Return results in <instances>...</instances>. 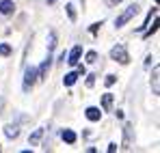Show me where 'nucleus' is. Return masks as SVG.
<instances>
[{
	"label": "nucleus",
	"instance_id": "f257e3e1",
	"mask_svg": "<svg viewBox=\"0 0 160 153\" xmlns=\"http://www.w3.org/2000/svg\"><path fill=\"white\" fill-rule=\"evenodd\" d=\"M110 58L117 60V63H121V65H128V63H130V54L126 50V45H121V43H117V45L110 50Z\"/></svg>",
	"mask_w": 160,
	"mask_h": 153
},
{
	"label": "nucleus",
	"instance_id": "f03ea898",
	"mask_svg": "<svg viewBox=\"0 0 160 153\" xmlns=\"http://www.w3.org/2000/svg\"><path fill=\"white\" fill-rule=\"evenodd\" d=\"M136 13H138V4H130V7H128V9H126V11H123V13H121V15L115 20V26H117V28L126 26V24H128V22L134 17V15H136Z\"/></svg>",
	"mask_w": 160,
	"mask_h": 153
},
{
	"label": "nucleus",
	"instance_id": "7ed1b4c3",
	"mask_svg": "<svg viewBox=\"0 0 160 153\" xmlns=\"http://www.w3.org/2000/svg\"><path fill=\"white\" fill-rule=\"evenodd\" d=\"M35 82H37V69L35 67H26V74H24V91H30Z\"/></svg>",
	"mask_w": 160,
	"mask_h": 153
},
{
	"label": "nucleus",
	"instance_id": "20e7f679",
	"mask_svg": "<svg viewBox=\"0 0 160 153\" xmlns=\"http://www.w3.org/2000/svg\"><path fill=\"white\" fill-rule=\"evenodd\" d=\"M50 65H52V54H48V58L43 60V65H41V67L37 69V80H46V78H48Z\"/></svg>",
	"mask_w": 160,
	"mask_h": 153
},
{
	"label": "nucleus",
	"instance_id": "39448f33",
	"mask_svg": "<svg viewBox=\"0 0 160 153\" xmlns=\"http://www.w3.org/2000/svg\"><path fill=\"white\" fill-rule=\"evenodd\" d=\"M80 56H82V45H74L72 52L67 54V63H69V65H78Z\"/></svg>",
	"mask_w": 160,
	"mask_h": 153
},
{
	"label": "nucleus",
	"instance_id": "423d86ee",
	"mask_svg": "<svg viewBox=\"0 0 160 153\" xmlns=\"http://www.w3.org/2000/svg\"><path fill=\"white\" fill-rule=\"evenodd\" d=\"M152 91H154V95L160 93V67H154V71H152Z\"/></svg>",
	"mask_w": 160,
	"mask_h": 153
},
{
	"label": "nucleus",
	"instance_id": "0eeeda50",
	"mask_svg": "<svg viewBox=\"0 0 160 153\" xmlns=\"http://www.w3.org/2000/svg\"><path fill=\"white\" fill-rule=\"evenodd\" d=\"M13 11H15L13 0H2V2H0V13H2V15H11Z\"/></svg>",
	"mask_w": 160,
	"mask_h": 153
},
{
	"label": "nucleus",
	"instance_id": "6e6552de",
	"mask_svg": "<svg viewBox=\"0 0 160 153\" xmlns=\"http://www.w3.org/2000/svg\"><path fill=\"white\" fill-rule=\"evenodd\" d=\"M112 102H115V95H112V93H104V95H102V110L108 112V110L112 108Z\"/></svg>",
	"mask_w": 160,
	"mask_h": 153
},
{
	"label": "nucleus",
	"instance_id": "1a4fd4ad",
	"mask_svg": "<svg viewBox=\"0 0 160 153\" xmlns=\"http://www.w3.org/2000/svg\"><path fill=\"white\" fill-rule=\"evenodd\" d=\"M41 136H43V127L35 129V131L30 134V138H28V145H30V147H37V145H39V140H41Z\"/></svg>",
	"mask_w": 160,
	"mask_h": 153
},
{
	"label": "nucleus",
	"instance_id": "9d476101",
	"mask_svg": "<svg viewBox=\"0 0 160 153\" xmlns=\"http://www.w3.org/2000/svg\"><path fill=\"white\" fill-rule=\"evenodd\" d=\"M87 119L89 121H100V117H102V112H100V108H95V106H91V108H87Z\"/></svg>",
	"mask_w": 160,
	"mask_h": 153
},
{
	"label": "nucleus",
	"instance_id": "9b49d317",
	"mask_svg": "<svg viewBox=\"0 0 160 153\" xmlns=\"http://www.w3.org/2000/svg\"><path fill=\"white\" fill-rule=\"evenodd\" d=\"M4 136H7V138H11V140H13V138H18V136H20V125H11V123H9V125L4 127Z\"/></svg>",
	"mask_w": 160,
	"mask_h": 153
},
{
	"label": "nucleus",
	"instance_id": "f8f14e48",
	"mask_svg": "<svg viewBox=\"0 0 160 153\" xmlns=\"http://www.w3.org/2000/svg\"><path fill=\"white\" fill-rule=\"evenodd\" d=\"M130 142H132V125L128 123V125L123 127V147L130 149Z\"/></svg>",
	"mask_w": 160,
	"mask_h": 153
},
{
	"label": "nucleus",
	"instance_id": "ddd939ff",
	"mask_svg": "<svg viewBox=\"0 0 160 153\" xmlns=\"http://www.w3.org/2000/svg\"><path fill=\"white\" fill-rule=\"evenodd\" d=\"M76 80H78V71H72V74H67V76L63 78V84H65V86H74Z\"/></svg>",
	"mask_w": 160,
	"mask_h": 153
},
{
	"label": "nucleus",
	"instance_id": "4468645a",
	"mask_svg": "<svg viewBox=\"0 0 160 153\" xmlns=\"http://www.w3.org/2000/svg\"><path fill=\"white\" fill-rule=\"evenodd\" d=\"M61 136H63V140H65L67 145H74V142H76V131H72V129H65Z\"/></svg>",
	"mask_w": 160,
	"mask_h": 153
},
{
	"label": "nucleus",
	"instance_id": "2eb2a0df",
	"mask_svg": "<svg viewBox=\"0 0 160 153\" xmlns=\"http://www.w3.org/2000/svg\"><path fill=\"white\" fill-rule=\"evenodd\" d=\"M54 48H56V35L50 32V35H48V54H52Z\"/></svg>",
	"mask_w": 160,
	"mask_h": 153
},
{
	"label": "nucleus",
	"instance_id": "dca6fc26",
	"mask_svg": "<svg viewBox=\"0 0 160 153\" xmlns=\"http://www.w3.org/2000/svg\"><path fill=\"white\" fill-rule=\"evenodd\" d=\"M65 9H67V15H69V20H72V22H74V20H76V7H74V4H72V2H69V4H67V7H65Z\"/></svg>",
	"mask_w": 160,
	"mask_h": 153
},
{
	"label": "nucleus",
	"instance_id": "f3484780",
	"mask_svg": "<svg viewBox=\"0 0 160 153\" xmlns=\"http://www.w3.org/2000/svg\"><path fill=\"white\" fill-rule=\"evenodd\" d=\"M95 60H98V52H87V63H91V65H93Z\"/></svg>",
	"mask_w": 160,
	"mask_h": 153
},
{
	"label": "nucleus",
	"instance_id": "a211bd4d",
	"mask_svg": "<svg viewBox=\"0 0 160 153\" xmlns=\"http://www.w3.org/2000/svg\"><path fill=\"white\" fill-rule=\"evenodd\" d=\"M0 54H2V56H9V54H11V45L2 43V45H0Z\"/></svg>",
	"mask_w": 160,
	"mask_h": 153
},
{
	"label": "nucleus",
	"instance_id": "6ab92c4d",
	"mask_svg": "<svg viewBox=\"0 0 160 153\" xmlns=\"http://www.w3.org/2000/svg\"><path fill=\"white\" fill-rule=\"evenodd\" d=\"M156 30H158V22H154V26H152V30H147V32H145V39H147V37H152V35H154Z\"/></svg>",
	"mask_w": 160,
	"mask_h": 153
},
{
	"label": "nucleus",
	"instance_id": "aec40b11",
	"mask_svg": "<svg viewBox=\"0 0 160 153\" xmlns=\"http://www.w3.org/2000/svg\"><path fill=\"white\" fill-rule=\"evenodd\" d=\"M104 82H106V86H112V84L117 82V78H115V76H106V80H104Z\"/></svg>",
	"mask_w": 160,
	"mask_h": 153
},
{
	"label": "nucleus",
	"instance_id": "412c9836",
	"mask_svg": "<svg viewBox=\"0 0 160 153\" xmlns=\"http://www.w3.org/2000/svg\"><path fill=\"white\" fill-rule=\"evenodd\" d=\"M95 84V76H89L87 78V86H93Z\"/></svg>",
	"mask_w": 160,
	"mask_h": 153
},
{
	"label": "nucleus",
	"instance_id": "4be33fe9",
	"mask_svg": "<svg viewBox=\"0 0 160 153\" xmlns=\"http://www.w3.org/2000/svg\"><path fill=\"white\" fill-rule=\"evenodd\" d=\"M117 151V142H110V145H108V153H115Z\"/></svg>",
	"mask_w": 160,
	"mask_h": 153
},
{
	"label": "nucleus",
	"instance_id": "5701e85b",
	"mask_svg": "<svg viewBox=\"0 0 160 153\" xmlns=\"http://www.w3.org/2000/svg\"><path fill=\"white\" fill-rule=\"evenodd\" d=\"M100 26H102V22H100V24H93V26H91V28H89V30H91V32H93V35H95V32H98V28H100Z\"/></svg>",
	"mask_w": 160,
	"mask_h": 153
},
{
	"label": "nucleus",
	"instance_id": "b1692460",
	"mask_svg": "<svg viewBox=\"0 0 160 153\" xmlns=\"http://www.w3.org/2000/svg\"><path fill=\"white\" fill-rule=\"evenodd\" d=\"M121 0H108V4H119Z\"/></svg>",
	"mask_w": 160,
	"mask_h": 153
},
{
	"label": "nucleus",
	"instance_id": "393cba45",
	"mask_svg": "<svg viewBox=\"0 0 160 153\" xmlns=\"http://www.w3.org/2000/svg\"><path fill=\"white\" fill-rule=\"evenodd\" d=\"M46 2H48V4H52V2H56V0H46Z\"/></svg>",
	"mask_w": 160,
	"mask_h": 153
}]
</instances>
